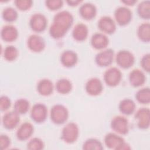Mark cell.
I'll return each mask as SVG.
<instances>
[{
	"label": "cell",
	"instance_id": "484cf974",
	"mask_svg": "<svg viewBox=\"0 0 150 150\" xmlns=\"http://www.w3.org/2000/svg\"><path fill=\"white\" fill-rule=\"evenodd\" d=\"M138 36L140 40L145 42H149L150 40V25L149 23L141 24L138 29Z\"/></svg>",
	"mask_w": 150,
	"mask_h": 150
},
{
	"label": "cell",
	"instance_id": "e575fe53",
	"mask_svg": "<svg viewBox=\"0 0 150 150\" xmlns=\"http://www.w3.org/2000/svg\"><path fill=\"white\" fill-rule=\"evenodd\" d=\"M15 5L20 10H27L32 4V1L30 0H16L15 1Z\"/></svg>",
	"mask_w": 150,
	"mask_h": 150
},
{
	"label": "cell",
	"instance_id": "f35d334b",
	"mask_svg": "<svg viewBox=\"0 0 150 150\" xmlns=\"http://www.w3.org/2000/svg\"><path fill=\"white\" fill-rule=\"evenodd\" d=\"M0 143L1 149H6L10 145V139L6 135H1L0 137Z\"/></svg>",
	"mask_w": 150,
	"mask_h": 150
},
{
	"label": "cell",
	"instance_id": "6da1fadb",
	"mask_svg": "<svg viewBox=\"0 0 150 150\" xmlns=\"http://www.w3.org/2000/svg\"><path fill=\"white\" fill-rule=\"evenodd\" d=\"M73 22L72 15L67 11H62L55 15L53 23L49 29L52 37L59 39L63 37L71 26Z\"/></svg>",
	"mask_w": 150,
	"mask_h": 150
},
{
	"label": "cell",
	"instance_id": "30bf717a",
	"mask_svg": "<svg viewBox=\"0 0 150 150\" xmlns=\"http://www.w3.org/2000/svg\"><path fill=\"white\" fill-rule=\"evenodd\" d=\"M114 57V51L111 49H107L98 53L95 58L96 62L100 66H107L110 65Z\"/></svg>",
	"mask_w": 150,
	"mask_h": 150
},
{
	"label": "cell",
	"instance_id": "d590c367",
	"mask_svg": "<svg viewBox=\"0 0 150 150\" xmlns=\"http://www.w3.org/2000/svg\"><path fill=\"white\" fill-rule=\"evenodd\" d=\"M46 5L50 9L56 10L62 7L63 1L61 0H47L46 1Z\"/></svg>",
	"mask_w": 150,
	"mask_h": 150
},
{
	"label": "cell",
	"instance_id": "7c38bea8",
	"mask_svg": "<svg viewBox=\"0 0 150 150\" xmlns=\"http://www.w3.org/2000/svg\"><path fill=\"white\" fill-rule=\"evenodd\" d=\"M28 46L31 50L39 52L44 49L45 43L41 36L38 35H32L28 39Z\"/></svg>",
	"mask_w": 150,
	"mask_h": 150
},
{
	"label": "cell",
	"instance_id": "8fae6325",
	"mask_svg": "<svg viewBox=\"0 0 150 150\" xmlns=\"http://www.w3.org/2000/svg\"><path fill=\"white\" fill-rule=\"evenodd\" d=\"M135 118L138 120L137 125L139 128L146 129L149 126V110L147 108L139 109L135 114Z\"/></svg>",
	"mask_w": 150,
	"mask_h": 150
},
{
	"label": "cell",
	"instance_id": "277c9868",
	"mask_svg": "<svg viewBox=\"0 0 150 150\" xmlns=\"http://www.w3.org/2000/svg\"><path fill=\"white\" fill-rule=\"evenodd\" d=\"M134 56L128 50H120L116 56L117 63L124 69L130 67L134 63Z\"/></svg>",
	"mask_w": 150,
	"mask_h": 150
},
{
	"label": "cell",
	"instance_id": "83f0119b",
	"mask_svg": "<svg viewBox=\"0 0 150 150\" xmlns=\"http://www.w3.org/2000/svg\"><path fill=\"white\" fill-rule=\"evenodd\" d=\"M56 88L59 93L61 94H66L71 91L72 84L69 80L66 79H62L57 81Z\"/></svg>",
	"mask_w": 150,
	"mask_h": 150
},
{
	"label": "cell",
	"instance_id": "d6986e66",
	"mask_svg": "<svg viewBox=\"0 0 150 150\" xmlns=\"http://www.w3.org/2000/svg\"><path fill=\"white\" fill-rule=\"evenodd\" d=\"M91 43L93 47L96 49H101L105 48L108 44V39L107 37L100 33L94 34L91 39Z\"/></svg>",
	"mask_w": 150,
	"mask_h": 150
},
{
	"label": "cell",
	"instance_id": "44dd1931",
	"mask_svg": "<svg viewBox=\"0 0 150 150\" xmlns=\"http://www.w3.org/2000/svg\"><path fill=\"white\" fill-rule=\"evenodd\" d=\"M129 80L132 86L134 87H139L144 83L145 81V76L141 70L139 69H134L130 73Z\"/></svg>",
	"mask_w": 150,
	"mask_h": 150
},
{
	"label": "cell",
	"instance_id": "2e32d148",
	"mask_svg": "<svg viewBox=\"0 0 150 150\" xmlns=\"http://www.w3.org/2000/svg\"><path fill=\"white\" fill-rule=\"evenodd\" d=\"M104 142L108 148L117 150L124 142V140L122 137L114 133H108L105 137Z\"/></svg>",
	"mask_w": 150,
	"mask_h": 150
},
{
	"label": "cell",
	"instance_id": "8992f818",
	"mask_svg": "<svg viewBox=\"0 0 150 150\" xmlns=\"http://www.w3.org/2000/svg\"><path fill=\"white\" fill-rule=\"evenodd\" d=\"M112 129L120 134H126L128 131V120L123 116H115L111 122Z\"/></svg>",
	"mask_w": 150,
	"mask_h": 150
},
{
	"label": "cell",
	"instance_id": "5b68a950",
	"mask_svg": "<svg viewBox=\"0 0 150 150\" xmlns=\"http://www.w3.org/2000/svg\"><path fill=\"white\" fill-rule=\"evenodd\" d=\"M122 74L120 70L116 67H110L104 73V79L105 83L110 86H115L120 81Z\"/></svg>",
	"mask_w": 150,
	"mask_h": 150
},
{
	"label": "cell",
	"instance_id": "e0dca14e",
	"mask_svg": "<svg viewBox=\"0 0 150 150\" xmlns=\"http://www.w3.org/2000/svg\"><path fill=\"white\" fill-rule=\"evenodd\" d=\"M33 127L28 122L23 123L18 128L16 136L17 138L21 141H25L28 139L33 134Z\"/></svg>",
	"mask_w": 150,
	"mask_h": 150
},
{
	"label": "cell",
	"instance_id": "3957f363",
	"mask_svg": "<svg viewBox=\"0 0 150 150\" xmlns=\"http://www.w3.org/2000/svg\"><path fill=\"white\" fill-rule=\"evenodd\" d=\"M79 136V128L74 122L67 124L63 128L62 139L66 142L71 144L75 142Z\"/></svg>",
	"mask_w": 150,
	"mask_h": 150
},
{
	"label": "cell",
	"instance_id": "9c48e42d",
	"mask_svg": "<svg viewBox=\"0 0 150 150\" xmlns=\"http://www.w3.org/2000/svg\"><path fill=\"white\" fill-rule=\"evenodd\" d=\"M114 16L120 25H125L131 21L132 12L128 8L120 6L115 10Z\"/></svg>",
	"mask_w": 150,
	"mask_h": 150
},
{
	"label": "cell",
	"instance_id": "ab89813d",
	"mask_svg": "<svg viewBox=\"0 0 150 150\" xmlns=\"http://www.w3.org/2000/svg\"><path fill=\"white\" fill-rule=\"evenodd\" d=\"M81 1L79 0H69L67 1V2L69 4V5L74 6V5H77L79 3H80Z\"/></svg>",
	"mask_w": 150,
	"mask_h": 150
},
{
	"label": "cell",
	"instance_id": "f1b7e54d",
	"mask_svg": "<svg viewBox=\"0 0 150 150\" xmlns=\"http://www.w3.org/2000/svg\"><path fill=\"white\" fill-rule=\"evenodd\" d=\"M135 97L138 102L142 104H148L150 101V90L149 88H143L138 90L135 95Z\"/></svg>",
	"mask_w": 150,
	"mask_h": 150
},
{
	"label": "cell",
	"instance_id": "4316f807",
	"mask_svg": "<svg viewBox=\"0 0 150 150\" xmlns=\"http://www.w3.org/2000/svg\"><path fill=\"white\" fill-rule=\"evenodd\" d=\"M137 11L140 17L145 19H149L150 18V1H142L139 4Z\"/></svg>",
	"mask_w": 150,
	"mask_h": 150
},
{
	"label": "cell",
	"instance_id": "603a6c76",
	"mask_svg": "<svg viewBox=\"0 0 150 150\" xmlns=\"http://www.w3.org/2000/svg\"><path fill=\"white\" fill-rule=\"evenodd\" d=\"M72 35L76 40L83 41L86 39L88 35V28L86 25L82 23H77L74 27Z\"/></svg>",
	"mask_w": 150,
	"mask_h": 150
},
{
	"label": "cell",
	"instance_id": "4fadbf2b",
	"mask_svg": "<svg viewBox=\"0 0 150 150\" xmlns=\"http://www.w3.org/2000/svg\"><path fill=\"white\" fill-rule=\"evenodd\" d=\"M19 114L15 111L6 112L2 118V123L5 128L11 129L14 128L19 121Z\"/></svg>",
	"mask_w": 150,
	"mask_h": 150
},
{
	"label": "cell",
	"instance_id": "d4e9b609",
	"mask_svg": "<svg viewBox=\"0 0 150 150\" xmlns=\"http://www.w3.org/2000/svg\"><path fill=\"white\" fill-rule=\"evenodd\" d=\"M135 108L134 102L129 98H125L121 101L119 104L120 111L124 114L129 115L133 113Z\"/></svg>",
	"mask_w": 150,
	"mask_h": 150
},
{
	"label": "cell",
	"instance_id": "f546056e",
	"mask_svg": "<svg viewBox=\"0 0 150 150\" xmlns=\"http://www.w3.org/2000/svg\"><path fill=\"white\" fill-rule=\"evenodd\" d=\"M29 107V101L24 98H20L17 100L14 104V109L18 114L26 113Z\"/></svg>",
	"mask_w": 150,
	"mask_h": 150
},
{
	"label": "cell",
	"instance_id": "cb8c5ba5",
	"mask_svg": "<svg viewBox=\"0 0 150 150\" xmlns=\"http://www.w3.org/2000/svg\"><path fill=\"white\" fill-rule=\"evenodd\" d=\"M37 90L39 94L43 96H48L50 94L53 90V85L52 82L46 79H42L39 81L37 85Z\"/></svg>",
	"mask_w": 150,
	"mask_h": 150
},
{
	"label": "cell",
	"instance_id": "60d3db41",
	"mask_svg": "<svg viewBox=\"0 0 150 150\" xmlns=\"http://www.w3.org/2000/svg\"><path fill=\"white\" fill-rule=\"evenodd\" d=\"M137 2V1H134V0H126V1H122V2L127 4L128 5H134L135 2Z\"/></svg>",
	"mask_w": 150,
	"mask_h": 150
},
{
	"label": "cell",
	"instance_id": "ac0fdd59",
	"mask_svg": "<svg viewBox=\"0 0 150 150\" xmlns=\"http://www.w3.org/2000/svg\"><path fill=\"white\" fill-rule=\"evenodd\" d=\"M18 30L13 25H6L1 30V37L3 40L6 42L15 40L18 37Z\"/></svg>",
	"mask_w": 150,
	"mask_h": 150
},
{
	"label": "cell",
	"instance_id": "d6a6232c",
	"mask_svg": "<svg viewBox=\"0 0 150 150\" xmlns=\"http://www.w3.org/2000/svg\"><path fill=\"white\" fill-rule=\"evenodd\" d=\"M18 54L17 49L13 46H8L4 50V58L8 61H12L15 60Z\"/></svg>",
	"mask_w": 150,
	"mask_h": 150
},
{
	"label": "cell",
	"instance_id": "ba28073f",
	"mask_svg": "<svg viewBox=\"0 0 150 150\" xmlns=\"http://www.w3.org/2000/svg\"><path fill=\"white\" fill-rule=\"evenodd\" d=\"M46 107L41 103L35 104L32 108L30 115L32 120L36 122L44 121L47 117Z\"/></svg>",
	"mask_w": 150,
	"mask_h": 150
},
{
	"label": "cell",
	"instance_id": "7402d4cb",
	"mask_svg": "<svg viewBox=\"0 0 150 150\" xmlns=\"http://www.w3.org/2000/svg\"><path fill=\"white\" fill-rule=\"evenodd\" d=\"M96 8L91 3H85L81 5L79 12L81 16L86 19H91L96 15Z\"/></svg>",
	"mask_w": 150,
	"mask_h": 150
},
{
	"label": "cell",
	"instance_id": "9a60e30c",
	"mask_svg": "<svg viewBox=\"0 0 150 150\" xmlns=\"http://www.w3.org/2000/svg\"><path fill=\"white\" fill-rule=\"evenodd\" d=\"M86 90L88 94L92 96L99 94L103 90V84L100 79L91 78L86 84Z\"/></svg>",
	"mask_w": 150,
	"mask_h": 150
},
{
	"label": "cell",
	"instance_id": "1f68e13d",
	"mask_svg": "<svg viewBox=\"0 0 150 150\" xmlns=\"http://www.w3.org/2000/svg\"><path fill=\"white\" fill-rule=\"evenodd\" d=\"M2 16L6 21L13 22L18 17V13L13 8L8 7L3 11Z\"/></svg>",
	"mask_w": 150,
	"mask_h": 150
},
{
	"label": "cell",
	"instance_id": "8d00e7d4",
	"mask_svg": "<svg viewBox=\"0 0 150 150\" xmlns=\"http://www.w3.org/2000/svg\"><path fill=\"white\" fill-rule=\"evenodd\" d=\"M141 64L142 67L147 72L150 70V55L149 54H146L144 55L141 60Z\"/></svg>",
	"mask_w": 150,
	"mask_h": 150
},
{
	"label": "cell",
	"instance_id": "52a82bcc",
	"mask_svg": "<svg viewBox=\"0 0 150 150\" xmlns=\"http://www.w3.org/2000/svg\"><path fill=\"white\" fill-rule=\"evenodd\" d=\"M29 23L33 30L40 32L45 29L47 25V19L42 13H35L31 16Z\"/></svg>",
	"mask_w": 150,
	"mask_h": 150
},
{
	"label": "cell",
	"instance_id": "74e56055",
	"mask_svg": "<svg viewBox=\"0 0 150 150\" xmlns=\"http://www.w3.org/2000/svg\"><path fill=\"white\" fill-rule=\"evenodd\" d=\"M11 106V100L6 96H2L0 99V108L1 110H6Z\"/></svg>",
	"mask_w": 150,
	"mask_h": 150
},
{
	"label": "cell",
	"instance_id": "4dcf8cb0",
	"mask_svg": "<svg viewBox=\"0 0 150 150\" xmlns=\"http://www.w3.org/2000/svg\"><path fill=\"white\" fill-rule=\"evenodd\" d=\"M83 149L85 150H101L103 149V147L99 140L90 138L85 141L83 145Z\"/></svg>",
	"mask_w": 150,
	"mask_h": 150
},
{
	"label": "cell",
	"instance_id": "7a4b0ae2",
	"mask_svg": "<svg viewBox=\"0 0 150 150\" xmlns=\"http://www.w3.org/2000/svg\"><path fill=\"white\" fill-rule=\"evenodd\" d=\"M68 115V111L63 105L56 104L51 108L50 118L55 124H61L64 123L67 120Z\"/></svg>",
	"mask_w": 150,
	"mask_h": 150
},
{
	"label": "cell",
	"instance_id": "5bb4252c",
	"mask_svg": "<svg viewBox=\"0 0 150 150\" xmlns=\"http://www.w3.org/2000/svg\"><path fill=\"white\" fill-rule=\"evenodd\" d=\"M98 26L103 32L111 34L116 29V26L113 19L109 16L101 17L98 22Z\"/></svg>",
	"mask_w": 150,
	"mask_h": 150
},
{
	"label": "cell",
	"instance_id": "ffe728a7",
	"mask_svg": "<svg viewBox=\"0 0 150 150\" xmlns=\"http://www.w3.org/2000/svg\"><path fill=\"white\" fill-rule=\"evenodd\" d=\"M60 60L63 65L66 67L74 66L77 61V54L72 50L64 51L60 57Z\"/></svg>",
	"mask_w": 150,
	"mask_h": 150
},
{
	"label": "cell",
	"instance_id": "836d02e7",
	"mask_svg": "<svg viewBox=\"0 0 150 150\" xmlns=\"http://www.w3.org/2000/svg\"><path fill=\"white\" fill-rule=\"evenodd\" d=\"M44 147L43 141L38 138H34L30 140L27 144V148L30 150H40Z\"/></svg>",
	"mask_w": 150,
	"mask_h": 150
}]
</instances>
